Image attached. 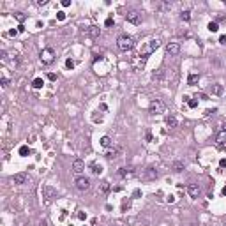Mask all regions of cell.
<instances>
[{
    "label": "cell",
    "instance_id": "9",
    "mask_svg": "<svg viewBox=\"0 0 226 226\" xmlns=\"http://www.w3.org/2000/svg\"><path fill=\"white\" fill-rule=\"evenodd\" d=\"M16 186H21V184H25L27 182V175L25 173H16V175H13V179H11Z\"/></svg>",
    "mask_w": 226,
    "mask_h": 226
},
{
    "label": "cell",
    "instance_id": "35",
    "mask_svg": "<svg viewBox=\"0 0 226 226\" xmlns=\"http://www.w3.org/2000/svg\"><path fill=\"white\" fill-rule=\"evenodd\" d=\"M104 25H106V27H111V25H113V18H108Z\"/></svg>",
    "mask_w": 226,
    "mask_h": 226
},
{
    "label": "cell",
    "instance_id": "30",
    "mask_svg": "<svg viewBox=\"0 0 226 226\" xmlns=\"http://www.w3.org/2000/svg\"><path fill=\"white\" fill-rule=\"evenodd\" d=\"M187 104H189V108H196V106H198V101H196V99H189Z\"/></svg>",
    "mask_w": 226,
    "mask_h": 226
},
{
    "label": "cell",
    "instance_id": "20",
    "mask_svg": "<svg viewBox=\"0 0 226 226\" xmlns=\"http://www.w3.org/2000/svg\"><path fill=\"white\" fill-rule=\"evenodd\" d=\"M184 170V162L182 161H175V162H173V171H175V173H180Z\"/></svg>",
    "mask_w": 226,
    "mask_h": 226
},
{
    "label": "cell",
    "instance_id": "41",
    "mask_svg": "<svg viewBox=\"0 0 226 226\" xmlns=\"http://www.w3.org/2000/svg\"><path fill=\"white\" fill-rule=\"evenodd\" d=\"M221 127H223V131H224V132H226V120H224V122H223V126H221Z\"/></svg>",
    "mask_w": 226,
    "mask_h": 226
},
{
    "label": "cell",
    "instance_id": "6",
    "mask_svg": "<svg viewBox=\"0 0 226 226\" xmlns=\"http://www.w3.org/2000/svg\"><path fill=\"white\" fill-rule=\"evenodd\" d=\"M74 184H76V189L85 191V189H88V187H90V179H87V177H78Z\"/></svg>",
    "mask_w": 226,
    "mask_h": 226
},
{
    "label": "cell",
    "instance_id": "12",
    "mask_svg": "<svg viewBox=\"0 0 226 226\" xmlns=\"http://www.w3.org/2000/svg\"><path fill=\"white\" fill-rule=\"evenodd\" d=\"M210 92H212L214 96H223L224 88H223V85H221V83H214V85H210Z\"/></svg>",
    "mask_w": 226,
    "mask_h": 226
},
{
    "label": "cell",
    "instance_id": "38",
    "mask_svg": "<svg viewBox=\"0 0 226 226\" xmlns=\"http://www.w3.org/2000/svg\"><path fill=\"white\" fill-rule=\"evenodd\" d=\"M219 166H221V168H226V159H221V161H219Z\"/></svg>",
    "mask_w": 226,
    "mask_h": 226
},
{
    "label": "cell",
    "instance_id": "3",
    "mask_svg": "<svg viewBox=\"0 0 226 226\" xmlns=\"http://www.w3.org/2000/svg\"><path fill=\"white\" fill-rule=\"evenodd\" d=\"M157 177H159V173H157V170L154 168V166H148V168H145V170L140 173V179H141V180H145V182L156 180Z\"/></svg>",
    "mask_w": 226,
    "mask_h": 226
},
{
    "label": "cell",
    "instance_id": "16",
    "mask_svg": "<svg viewBox=\"0 0 226 226\" xmlns=\"http://www.w3.org/2000/svg\"><path fill=\"white\" fill-rule=\"evenodd\" d=\"M200 81V74H196V73H191L189 74V78H187V85H191V87H194Z\"/></svg>",
    "mask_w": 226,
    "mask_h": 226
},
{
    "label": "cell",
    "instance_id": "31",
    "mask_svg": "<svg viewBox=\"0 0 226 226\" xmlns=\"http://www.w3.org/2000/svg\"><path fill=\"white\" fill-rule=\"evenodd\" d=\"M159 9H162V11H168V9H171V4H159Z\"/></svg>",
    "mask_w": 226,
    "mask_h": 226
},
{
    "label": "cell",
    "instance_id": "21",
    "mask_svg": "<svg viewBox=\"0 0 226 226\" xmlns=\"http://www.w3.org/2000/svg\"><path fill=\"white\" fill-rule=\"evenodd\" d=\"M224 143H226V132H224V131H221L219 134H217V145H221V147H223Z\"/></svg>",
    "mask_w": 226,
    "mask_h": 226
},
{
    "label": "cell",
    "instance_id": "39",
    "mask_svg": "<svg viewBox=\"0 0 226 226\" xmlns=\"http://www.w3.org/2000/svg\"><path fill=\"white\" fill-rule=\"evenodd\" d=\"M62 5H64V7H69L71 2H69V0H62Z\"/></svg>",
    "mask_w": 226,
    "mask_h": 226
},
{
    "label": "cell",
    "instance_id": "28",
    "mask_svg": "<svg viewBox=\"0 0 226 226\" xmlns=\"http://www.w3.org/2000/svg\"><path fill=\"white\" fill-rule=\"evenodd\" d=\"M14 16H16V19H18V21H19V23H23V21H25V18H27V16H25L23 13H16Z\"/></svg>",
    "mask_w": 226,
    "mask_h": 226
},
{
    "label": "cell",
    "instance_id": "26",
    "mask_svg": "<svg viewBox=\"0 0 226 226\" xmlns=\"http://www.w3.org/2000/svg\"><path fill=\"white\" fill-rule=\"evenodd\" d=\"M180 18L184 19V21H189V19H191V11H182Z\"/></svg>",
    "mask_w": 226,
    "mask_h": 226
},
{
    "label": "cell",
    "instance_id": "24",
    "mask_svg": "<svg viewBox=\"0 0 226 226\" xmlns=\"http://www.w3.org/2000/svg\"><path fill=\"white\" fill-rule=\"evenodd\" d=\"M207 28L210 30V32H217V30H219V25H217V21H210V23L207 25Z\"/></svg>",
    "mask_w": 226,
    "mask_h": 226
},
{
    "label": "cell",
    "instance_id": "40",
    "mask_svg": "<svg viewBox=\"0 0 226 226\" xmlns=\"http://www.w3.org/2000/svg\"><path fill=\"white\" fill-rule=\"evenodd\" d=\"M0 55H2V60H5V58H7V51H2Z\"/></svg>",
    "mask_w": 226,
    "mask_h": 226
},
{
    "label": "cell",
    "instance_id": "32",
    "mask_svg": "<svg viewBox=\"0 0 226 226\" xmlns=\"http://www.w3.org/2000/svg\"><path fill=\"white\" fill-rule=\"evenodd\" d=\"M57 18L60 19V21H64V19H66V13H64V11H60V13H57Z\"/></svg>",
    "mask_w": 226,
    "mask_h": 226
},
{
    "label": "cell",
    "instance_id": "25",
    "mask_svg": "<svg viewBox=\"0 0 226 226\" xmlns=\"http://www.w3.org/2000/svg\"><path fill=\"white\" fill-rule=\"evenodd\" d=\"M101 145L108 148V147L111 145V140H110V136H102V138H101Z\"/></svg>",
    "mask_w": 226,
    "mask_h": 226
},
{
    "label": "cell",
    "instance_id": "15",
    "mask_svg": "<svg viewBox=\"0 0 226 226\" xmlns=\"http://www.w3.org/2000/svg\"><path fill=\"white\" fill-rule=\"evenodd\" d=\"M166 49H168V53H170V55H177L179 51H180V46H179V43H170Z\"/></svg>",
    "mask_w": 226,
    "mask_h": 226
},
{
    "label": "cell",
    "instance_id": "37",
    "mask_svg": "<svg viewBox=\"0 0 226 226\" xmlns=\"http://www.w3.org/2000/svg\"><path fill=\"white\" fill-rule=\"evenodd\" d=\"M219 43H221V44H226V35H221V37H219Z\"/></svg>",
    "mask_w": 226,
    "mask_h": 226
},
{
    "label": "cell",
    "instance_id": "1",
    "mask_svg": "<svg viewBox=\"0 0 226 226\" xmlns=\"http://www.w3.org/2000/svg\"><path fill=\"white\" fill-rule=\"evenodd\" d=\"M117 46H118V49H122V51H131L132 48H134V39H132L131 35H120L118 39H117Z\"/></svg>",
    "mask_w": 226,
    "mask_h": 226
},
{
    "label": "cell",
    "instance_id": "10",
    "mask_svg": "<svg viewBox=\"0 0 226 226\" xmlns=\"http://www.w3.org/2000/svg\"><path fill=\"white\" fill-rule=\"evenodd\" d=\"M83 170H85V162L81 161V159H76V161L73 162V171H74V173H81Z\"/></svg>",
    "mask_w": 226,
    "mask_h": 226
},
{
    "label": "cell",
    "instance_id": "42",
    "mask_svg": "<svg viewBox=\"0 0 226 226\" xmlns=\"http://www.w3.org/2000/svg\"><path fill=\"white\" fill-rule=\"evenodd\" d=\"M223 196H226V186L223 187Z\"/></svg>",
    "mask_w": 226,
    "mask_h": 226
},
{
    "label": "cell",
    "instance_id": "17",
    "mask_svg": "<svg viewBox=\"0 0 226 226\" xmlns=\"http://www.w3.org/2000/svg\"><path fill=\"white\" fill-rule=\"evenodd\" d=\"M166 126L170 127V129H173V127H177V118L173 117V115H170V117H166Z\"/></svg>",
    "mask_w": 226,
    "mask_h": 226
},
{
    "label": "cell",
    "instance_id": "34",
    "mask_svg": "<svg viewBox=\"0 0 226 226\" xmlns=\"http://www.w3.org/2000/svg\"><path fill=\"white\" fill-rule=\"evenodd\" d=\"M48 80H49V81H55V80H57V74H55V73H49V74H48Z\"/></svg>",
    "mask_w": 226,
    "mask_h": 226
},
{
    "label": "cell",
    "instance_id": "14",
    "mask_svg": "<svg viewBox=\"0 0 226 226\" xmlns=\"http://www.w3.org/2000/svg\"><path fill=\"white\" fill-rule=\"evenodd\" d=\"M120 177H132L134 175V168H118Z\"/></svg>",
    "mask_w": 226,
    "mask_h": 226
},
{
    "label": "cell",
    "instance_id": "11",
    "mask_svg": "<svg viewBox=\"0 0 226 226\" xmlns=\"http://www.w3.org/2000/svg\"><path fill=\"white\" fill-rule=\"evenodd\" d=\"M187 191H189V194H191V198H198V194H200V186H198V184H189Z\"/></svg>",
    "mask_w": 226,
    "mask_h": 226
},
{
    "label": "cell",
    "instance_id": "29",
    "mask_svg": "<svg viewBox=\"0 0 226 226\" xmlns=\"http://www.w3.org/2000/svg\"><path fill=\"white\" fill-rule=\"evenodd\" d=\"M66 67H67V69H73V67H74V60H73V58H67V60H66Z\"/></svg>",
    "mask_w": 226,
    "mask_h": 226
},
{
    "label": "cell",
    "instance_id": "36",
    "mask_svg": "<svg viewBox=\"0 0 226 226\" xmlns=\"http://www.w3.org/2000/svg\"><path fill=\"white\" fill-rule=\"evenodd\" d=\"M78 219H87V214H83V212H78Z\"/></svg>",
    "mask_w": 226,
    "mask_h": 226
},
{
    "label": "cell",
    "instance_id": "5",
    "mask_svg": "<svg viewBox=\"0 0 226 226\" xmlns=\"http://www.w3.org/2000/svg\"><path fill=\"white\" fill-rule=\"evenodd\" d=\"M126 19H127L129 23H132V25H140L141 23V14L138 11H129L126 14Z\"/></svg>",
    "mask_w": 226,
    "mask_h": 226
},
{
    "label": "cell",
    "instance_id": "23",
    "mask_svg": "<svg viewBox=\"0 0 226 226\" xmlns=\"http://www.w3.org/2000/svg\"><path fill=\"white\" fill-rule=\"evenodd\" d=\"M44 85V81H43V78H35L34 81H32V87L34 88H41V87H43Z\"/></svg>",
    "mask_w": 226,
    "mask_h": 226
},
{
    "label": "cell",
    "instance_id": "18",
    "mask_svg": "<svg viewBox=\"0 0 226 226\" xmlns=\"http://www.w3.org/2000/svg\"><path fill=\"white\" fill-rule=\"evenodd\" d=\"M90 170H92V173H94V175H99V173L102 171L101 164H97V162H92V164H90Z\"/></svg>",
    "mask_w": 226,
    "mask_h": 226
},
{
    "label": "cell",
    "instance_id": "4",
    "mask_svg": "<svg viewBox=\"0 0 226 226\" xmlns=\"http://www.w3.org/2000/svg\"><path fill=\"white\" fill-rule=\"evenodd\" d=\"M150 113L152 115H161V113H164V102L161 99H154L150 102V106H148Z\"/></svg>",
    "mask_w": 226,
    "mask_h": 226
},
{
    "label": "cell",
    "instance_id": "33",
    "mask_svg": "<svg viewBox=\"0 0 226 226\" xmlns=\"http://www.w3.org/2000/svg\"><path fill=\"white\" fill-rule=\"evenodd\" d=\"M0 83H2V87H7V85H9V80H7V78L4 76L2 80H0Z\"/></svg>",
    "mask_w": 226,
    "mask_h": 226
},
{
    "label": "cell",
    "instance_id": "22",
    "mask_svg": "<svg viewBox=\"0 0 226 226\" xmlns=\"http://www.w3.org/2000/svg\"><path fill=\"white\" fill-rule=\"evenodd\" d=\"M30 154H32V148H28L27 145H23L21 148H19V156L25 157V156H30Z\"/></svg>",
    "mask_w": 226,
    "mask_h": 226
},
{
    "label": "cell",
    "instance_id": "7",
    "mask_svg": "<svg viewBox=\"0 0 226 226\" xmlns=\"http://www.w3.org/2000/svg\"><path fill=\"white\" fill-rule=\"evenodd\" d=\"M159 46H161V41H159V39H154V41H150V46H148V49L145 51V53H143V57H148V55L152 53V51H154V49H157Z\"/></svg>",
    "mask_w": 226,
    "mask_h": 226
},
{
    "label": "cell",
    "instance_id": "2",
    "mask_svg": "<svg viewBox=\"0 0 226 226\" xmlns=\"http://www.w3.org/2000/svg\"><path fill=\"white\" fill-rule=\"evenodd\" d=\"M39 58H41V62H43L44 66L53 64V60H55V51H53V48H44L43 51H41Z\"/></svg>",
    "mask_w": 226,
    "mask_h": 226
},
{
    "label": "cell",
    "instance_id": "19",
    "mask_svg": "<svg viewBox=\"0 0 226 226\" xmlns=\"http://www.w3.org/2000/svg\"><path fill=\"white\" fill-rule=\"evenodd\" d=\"M99 189H101V193H104V194L110 193V182H108V180H102L101 186H99Z\"/></svg>",
    "mask_w": 226,
    "mask_h": 226
},
{
    "label": "cell",
    "instance_id": "8",
    "mask_svg": "<svg viewBox=\"0 0 226 226\" xmlns=\"http://www.w3.org/2000/svg\"><path fill=\"white\" fill-rule=\"evenodd\" d=\"M85 34H87L88 37H99L101 28H99V27H96V25H92V27H88V28L85 30Z\"/></svg>",
    "mask_w": 226,
    "mask_h": 226
},
{
    "label": "cell",
    "instance_id": "27",
    "mask_svg": "<svg viewBox=\"0 0 226 226\" xmlns=\"http://www.w3.org/2000/svg\"><path fill=\"white\" fill-rule=\"evenodd\" d=\"M162 76H164V69H159L157 73H154V74H152V78H154V80H161Z\"/></svg>",
    "mask_w": 226,
    "mask_h": 226
},
{
    "label": "cell",
    "instance_id": "13",
    "mask_svg": "<svg viewBox=\"0 0 226 226\" xmlns=\"http://www.w3.org/2000/svg\"><path fill=\"white\" fill-rule=\"evenodd\" d=\"M120 152H122L120 148H110V150H106L104 156H106V159H117Z\"/></svg>",
    "mask_w": 226,
    "mask_h": 226
}]
</instances>
